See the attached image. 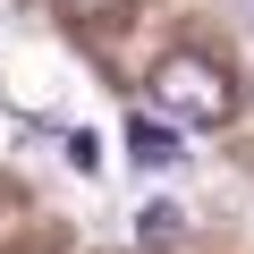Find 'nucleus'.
Returning <instances> with one entry per match:
<instances>
[{
  "label": "nucleus",
  "mask_w": 254,
  "mask_h": 254,
  "mask_svg": "<svg viewBox=\"0 0 254 254\" xmlns=\"http://www.w3.org/2000/svg\"><path fill=\"white\" fill-rule=\"evenodd\" d=\"M153 110H161L170 127H229V119H237V85H229L220 60L170 51V60L153 68Z\"/></svg>",
  "instance_id": "nucleus-1"
},
{
  "label": "nucleus",
  "mask_w": 254,
  "mask_h": 254,
  "mask_svg": "<svg viewBox=\"0 0 254 254\" xmlns=\"http://www.w3.org/2000/svg\"><path fill=\"white\" fill-rule=\"evenodd\" d=\"M127 161H136V170H178L187 161V136L161 110H136V119H127Z\"/></svg>",
  "instance_id": "nucleus-2"
},
{
  "label": "nucleus",
  "mask_w": 254,
  "mask_h": 254,
  "mask_svg": "<svg viewBox=\"0 0 254 254\" xmlns=\"http://www.w3.org/2000/svg\"><path fill=\"white\" fill-rule=\"evenodd\" d=\"M178 246H187V203L153 195V203L136 212V254H178Z\"/></svg>",
  "instance_id": "nucleus-3"
},
{
  "label": "nucleus",
  "mask_w": 254,
  "mask_h": 254,
  "mask_svg": "<svg viewBox=\"0 0 254 254\" xmlns=\"http://www.w3.org/2000/svg\"><path fill=\"white\" fill-rule=\"evenodd\" d=\"M68 170H85V178L102 170V136H93V127H76V136H68Z\"/></svg>",
  "instance_id": "nucleus-4"
},
{
  "label": "nucleus",
  "mask_w": 254,
  "mask_h": 254,
  "mask_svg": "<svg viewBox=\"0 0 254 254\" xmlns=\"http://www.w3.org/2000/svg\"><path fill=\"white\" fill-rule=\"evenodd\" d=\"M60 9H76V17H119L127 0H60Z\"/></svg>",
  "instance_id": "nucleus-5"
},
{
  "label": "nucleus",
  "mask_w": 254,
  "mask_h": 254,
  "mask_svg": "<svg viewBox=\"0 0 254 254\" xmlns=\"http://www.w3.org/2000/svg\"><path fill=\"white\" fill-rule=\"evenodd\" d=\"M246 26H254V0H246Z\"/></svg>",
  "instance_id": "nucleus-6"
}]
</instances>
